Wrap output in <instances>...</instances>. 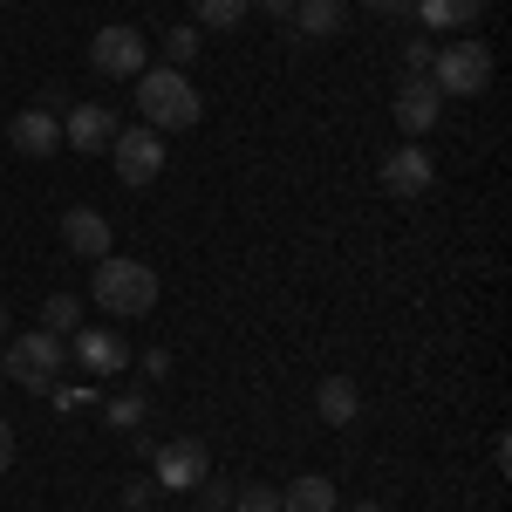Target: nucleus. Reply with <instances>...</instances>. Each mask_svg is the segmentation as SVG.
Listing matches in <instances>:
<instances>
[{"instance_id": "nucleus-1", "label": "nucleus", "mask_w": 512, "mask_h": 512, "mask_svg": "<svg viewBox=\"0 0 512 512\" xmlns=\"http://www.w3.org/2000/svg\"><path fill=\"white\" fill-rule=\"evenodd\" d=\"M89 294H96L103 315L137 321V315L158 308V274H151L144 260H117V253H103V260H96V280H89Z\"/></svg>"}, {"instance_id": "nucleus-2", "label": "nucleus", "mask_w": 512, "mask_h": 512, "mask_svg": "<svg viewBox=\"0 0 512 512\" xmlns=\"http://www.w3.org/2000/svg\"><path fill=\"white\" fill-rule=\"evenodd\" d=\"M137 110H144V130H192L198 110H205V96H198L185 69H144L137 76Z\"/></svg>"}, {"instance_id": "nucleus-3", "label": "nucleus", "mask_w": 512, "mask_h": 512, "mask_svg": "<svg viewBox=\"0 0 512 512\" xmlns=\"http://www.w3.org/2000/svg\"><path fill=\"white\" fill-rule=\"evenodd\" d=\"M62 362H69V349H62V335H48V328H35V335H7V355H0V376H14L21 390L48 396L55 383H62Z\"/></svg>"}, {"instance_id": "nucleus-4", "label": "nucleus", "mask_w": 512, "mask_h": 512, "mask_svg": "<svg viewBox=\"0 0 512 512\" xmlns=\"http://www.w3.org/2000/svg\"><path fill=\"white\" fill-rule=\"evenodd\" d=\"M437 96H485L492 89V48L485 41H444L431 55Z\"/></svg>"}, {"instance_id": "nucleus-5", "label": "nucleus", "mask_w": 512, "mask_h": 512, "mask_svg": "<svg viewBox=\"0 0 512 512\" xmlns=\"http://www.w3.org/2000/svg\"><path fill=\"white\" fill-rule=\"evenodd\" d=\"M144 62H151V41L137 35L130 21H110V28H96L89 35V69L96 76H144Z\"/></svg>"}, {"instance_id": "nucleus-6", "label": "nucleus", "mask_w": 512, "mask_h": 512, "mask_svg": "<svg viewBox=\"0 0 512 512\" xmlns=\"http://www.w3.org/2000/svg\"><path fill=\"white\" fill-rule=\"evenodd\" d=\"M376 178H383V192H390V198L417 205V198L437 185V164H431V151H424V144L410 137L403 151H390V158H383V171H376Z\"/></svg>"}, {"instance_id": "nucleus-7", "label": "nucleus", "mask_w": 512, "mask_h": 512, "mask_svg": "<svg viewBox=\"0 0 512 512\" xmlns=\"http://www.w3.org/2000/svg\"><path fill=\"white\" fill-rule=\"evenodd\" d=\"M110 158H117V178H123V185H137V192H144V185L164 171V137H158V130H144V123H137V130H117Z\"/></svg>"}, {"instance_id": "nucleus-8", "label": "nucleus", "mask_w": 512, "mask_h": 512, "mask_svg": "<svg viewBox=\"0 0 512 512\" xmlns=\"http://www.w3.org/2000/svg\"><path fill=\"white\" fill-rule=\"evenodd\" d=\"M198 478H205V444H198V437L158 444V458H151V485H158V492H192Z\"/></svg>"}, {"instance_id": "nucleus-9", "label": "nucleus", "mask_w": 512, "mask_h": 512, "mask_svg": "<svg viewBox=\"0 0 512 512\" xmlns=\"http://www.w3.org/2000/svg\"><path fill=\"white\" fill-rule=\"evenodd\" d=\"M69 362L89 369V376H123V369H130V342H123L117 328H76Z\"/></svg>"}, {"instance_id": "nucleus-10", "label": "nucleus", "mask_w": 512, "mask_h": 512, "mask_svg": "<svg viewBox=\"0 0 512 512\" xmlns=\"http://www.w3.org/2000/svg\"><path fill=\"white\" fill-rule=\"evenodd\" d=\"M7 151H21V158H55L62 151V117L55 110H21V117L7 123Z\"/></svg>"}, {"instance_id": "nucleus-11", "label": "nucleus", "mask_w": 512, "mask_h": 512, "mask_svg": "<svg viewBox=\"0 0 512 512\" xmlns=\"http://www.w3.org/2000/svg\"><path fill=\"white\" fill-rule=\"evenodd\" d=\"M437 117H444V96H437L431 76H410L396 89V130H403V137H424Z\"/></svg>"}, {"instance_id": "nucleus-12", "label": "nucleus", "mask_w": 512, "mask_h": 512, "mask_svg": "<svg viewBox=\"0 0 512 512\" xmlns=\"http://www.w3.org/2000/svg\"><path fill=\"white\" fill-rule=\"evenodd\" d=\"M62 144H69V151H110V144H117V117H110L103 103H76V110L62 117Z\"/></svg>"}, {"instance_id": "nucleus-13", "label": "nucleus", "mask_w": 512, "mask_h": 512, "mask_svg": "<svg viewBox=\"0 0 512 512\" xmlns=\"http://www.w3.org/2000/svg\"><path fill=\"white\" fill-rule=\"evenodd\" d=\"M62 246H69L76 260H103V253H110V219H103L96 205H69V212H62Z\"/></svg>"}, {"instance_id": "nucleus-14", "label": "nucleus", "mask_w": 512, "mask_h": 512, "mask_svg": "<svg viewBox=\"0 0 512 512\" xmlns=\"http://www.w3.org/2000/svg\"><path fill=\"white\" fill-rule=\"evenodd\" d=\"M410 14H417L431 35H458V28H472L478 14H485V0H410Z\"/></svg>"}, {"instance_id": "nucleus-15", "label": "nucleus", "mask_w": 512, "mask_h": 512, "mask_svg": "<svg viewBox=\"0 0 512 512\" xmlns=\"http://www.w3.org/2000/svg\"><path fill=\"white\" fill-rule=\"evenodd\" d=\"M294 28L308 41H335L349 28V0H294Z\"/></svg>"}, {"instance_id": "nucleus-16", "label": "nucleus", "mask_w": 512, "mask_h": 512, "mask_svg": "<svg viewBox=\"0 0 512 512\" xmlns=\"http://www.w3.org/2000/svg\"><path fill=\"white\" fill-rule=\"evenodd\" d=\"M315 410H321V424H355L362 417V390H355L349 376H328L315 390Z\"/></svg>"}, {"instance_id": "nucleus-17", "label": "nucleus", "mask_w": 512, "mask_h": 512, "mask_svg": "<svg viewBox=\"0 0 512 512\" xmlns=\"http://www.w3.org/2000/svg\"><path fill=\"white\" fill-rule=\"evenodd\" d=\"M280 512H342V499H335V485L328 478H294L287 492H280Z\"/></svg>"}, {"instance_id": "nucleus-18", "label": "nucleus", "mask_w": 512, "mask_h": 512, "mask_svg": "<svg viewBox=\"0 0 512 512\" xmlns=\"http://www.w3.org/2000/svg\"><path fill=\"white\" fill-rule=\"evenodd\" d=\"M41 328H48V335H76L82 328V301L76 294H48V301H41Z\"/></svg>"}, {"instance_id": "nucleus-19", "label": "nucleus", "mask_w": 512, "mask_h": 512, "mask_svg": "<svg viewBox=\"0 0 512 512\" xmlns=\"http://www.w3.org/2000/svg\"><path fill=\"white\" fill-rule=\"evenodd\" d=\"M103 417H110V431H117V437H137V424H151V410H144V396H117V403H110Z\"/></svg>"}, {"instance_id": "nucleus-20", "label": "nucleus", "mask_w": 512, "mask_h": 512, "mask_svg": "<svg viewBox=\"0 0 512 512\" xmlns=\"http://www.w3.org/2000/svg\"><path fill=\"white\" fill-rule=\"evenodd\" d=\"M185 62H198V28H192V21L164 35V69H185Z\"/></svg>"}, {"instance_id": "nucleus-21", "label": "nucleus", "mask_w": 512, "mask_h": 512, "mask_svg": "<svg viewBox=\"0 0 512 512\" xmlns=\"http://www.w3.org/2000/svg\"><path fill=\"white\" fill-rule=\"evenodd\" d=\"M246 7H253V0H198V21H205V28H239Z\"/></svg>"}, {"instance_id": "nucleus-22", "label": "nucleus", "mask_w": 512, "mask_h": 512, "mask_svg": "<svg viewBox=\"0 0 512 512\" xmlns=\"http://www.w3.org/2000/svg\"><path fill=\"white\" fill-rule=\"evenodd\" d=\"M233 512H280V492H267V485H246V492H233Z\"/></svg>"}, {"instance_id": "nucleus-23", "label": "nucleus", "mask_w": 512, "mask_h": 512, "mask_svg": "<svg viewBox=\"0 0 512 512\" xmlns=\"http://www.w3.org/2000/svg\"><path fill=\"white\" fill-rule=\"evenodd\" d=\"M431 41H410V48H403V76H431Z\"/></svg>"}, {"instance_id": "nucleus-24", "label": "nucleus", "mask_w": 512, "mask_h": 512, "mask_svg": "<svg viewBox=\"0 0 512 512\" xmlns=\"http://www.w3.org/2000/svg\"><path fill=\"white\" fill-rule=\"evenodd\" d=\"M48 403H55V410H82V403H89V390H82V383H55V390H48Z\"/></svg>"}, {"instance_id": "nucleus-25", "label": "nucleus", "mask_w": 512, "mask_h": 512, "mask_svg": "<svg viewBox=\"0 0 512 512\" xmlns=\"http://www.w3.org/2000/svg\"><path fill=\"white\" fill-rule=\"evenodd\" d=\"M205 485V512H233V485H219V478H198Z\"/></svg>"}, {"instance_id": "nucleus-26", "label": "nucleus", "mask_w": 512, "mask_h": 512, "mask_svg": "<svg viewBox=\"0 0 512 512\" xmlns=\"http://www.w3.org/2000/svg\"><path fill=\"white\" fill-rule=\"evenodd\" d=\"M151 492H158L151 478H130V485H123V506H130V512H144V506H151Z\"/></svg>"}, {"instance_id": "nucleus-27", "label": "nucleus", "mask_w": 512, "mask_h": 512, "mask_svg": "<svg viewBox=\"0 0 512 512\" xmlns=\"http://www.w3.org/2000/svg\"><path fill=\"white\" fill-rule=\"evenodd\" d=\"M144 376H151V383H158V376H171V355H164V349H144Z\"/></svg>"}, {"instance_id": "nucleus-28", "label": "nucleus", "mask_w": 512, "mask_h": 512, "mask_svg": "<svg viewBox=\"0 0 512 512\" xmlns=\"http://www.w3.org/2000/svg\"><path fill=\"white\" fill-rule=\"evenodd\" d=\"M7 465H14V424L0 417V472H7Z\"/></svg>"}, {"instance_id": "nucleus-29", "label": "nucleus", "mask_w": 512, "mask_h": 512, "mask_svg": "<svg viewBox=\"0 0 512 512\" xmlns=\"http://www.w3.org/2000/svg\"><path fill=\"white\" fill-rule=\"evenodd\" d=\"M362 7H376V14H410V0H362Z\"/></svg>"}, {"instance_id": "nucleus-30", "label": "nucleus", "mask_w": 512, "mask_h": 512, "mask_svg": "<svg viewBox=\"0 0 512 512\" xmlns=\"http://www.w3.org/2000/svg\"><path fill=\"white\" fill-rule=\"evenodd\" d=\"M260 7H267L274 21H294V0H260Z\"/></svg>"}, {"instance_id": "nucleus-31", "label": "nucleus", "mask_w": 512, "mask_h": 512, "mask_svg": "<svg viewBox=\"0 0 512 512\" xmlns=\"http://www.w3.org/2000/svg\"><path fill=\"white\" fill-rule=\"evenodd\" d=\"M349 512H390V506H349Z\"/></svg>"}, {"instance_id": "nucleus-32", "label": "nucleus", "mask_w": 512, "mask_h": 512, "mask_svg": "<svg viewBox=\"0 0 512 512\" xmlns=\"http://www.w3.org/2000/svg\"><path fill=\"white\" fill-rule=\"evenodd\" d=\"M0 335H7V308H0Z\"/></svg>"}, {"instance_id": "nucleus-33", "label": "nucleus", "mask_w": 512, "mask_h": 512, "mask_svg": "<svg viewBox=\"0 0 512 512\" xmlns=\"http://www.w3.org/2000/svg\"><path fill=\"white\" fill-rule=\"evenodd\" d=\"M0 383H7V376H0Z\"/></svg>"}]
</instances>
